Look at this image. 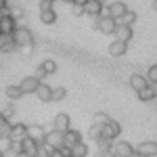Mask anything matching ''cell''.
I'll return each instance as SVG.
<instances>
[{
	"mask_svg": "<svg viewBox=\"0 0 157 157\" xmlns=\"http://www.w3.org/2000/svg\"><path fill=\"white\" fill-rule=\"evenodd\" d=\"M94 19H97L94 27L101 29V34H105V36H113V32L117 29V21L113 17H94Z\"/></svg>",
	"mask_w": 157,
	"mask_h": 157,
	"instance_id": "1",
	"label": "cell"
},
{
	"mask_svg": "<svg viewBox=\"0 0 157 157\" xmlns=\"http://www.w3.org/2000/svg\"><path fill=\"white\" fill-rule=\"evenodd\" d=\"M121 134V126L117 121L109 120L105 126H101V138H107V140H117V136Z\"/></svg>",
	"mask_w": 157,
	"mask_h": 157,
	"instance_id": "2",
	"label": "cell"
},
{
	"mask_svg": "<svg viewBox=\"0 0 157 157\" xmlns=\"http://www.w3.org/2000/svg\"><path fill=\"white\" fill-rule=\"evenodd\" d=\"M13 38L17 42V46H34V34L27 27H17L13 32Z\"/></svg>",
	"mask_w": 157,
	"mask_h": 157,
	"instance_id": "3",
	"label": "cell"
},
{
	"mask_svg": "<svg viewBox=\"0 0 157 157\" xmlns=\"http://www.w3.org/2000/svg\"><path fill=\"white\" fill-rule=\"evenodd\" d=\"M27 138H32L36 145H44L46 143V130H44V126H40V124L27 126Z\"/></svg>",
	"mask_w": 157,
	"mask_h": 157,
	"instance_id": "4",
	"label": "cell"
},
{
	"mask_svg": "<svg viewBox=\"0 0 157 157\" xmlns=\"http://www.w3.org/2000/svg\"><path fill=\"white\" fill-rule=\"evenodd\" d=\"M111 151L115 153V157H132L134 155V147L126 140H113Z\"/></svg>",
	"mask_w": 157,
	"mask_h": 157,
	"instance_id": "5",
	"label": "cell"
},
{
	"mask_svg": "<svg viewBox=\"0 0 157 157\" xmlns=\"http://www.w3.org/2000/svg\"><path fill=\"white\" fill-rule=\"evenodd\" d=\"M38 86H40V80H38L36 75H27V78H23L19 82V88L23 90V94H34Z\"/></svg>",
	"mask_w": 157,
	"mask_h": 157,
	"instance_id": "6",
	"label": "cell"
},
{
	"mask_svg": "<svg viewBox=\"0 0 157 157\" xmlns=\"http://www.w3.org/2000/svg\"><path fill=\"white\" fill-rule=\"evenodd\" d=\"M52 126H55V130L61 134H65L69 128H71V120H69V115L67 113H59L57 117H55V121H52Z\"/></svg>",
	"mask_w": 157,
	"mask_h": 157,
	"instance_id": "7",
	"label": "cell"
},
{
	"mask_svg": "<svg viewBox=\"0 0 157 157\" xmlns=\"http://www.w3.org/2000/svg\"><path fill=\"white\" fill-rule=\"evenodd\" d=\"M134 38V29L132 27H126V25H117V29L113 32V40H120V42H130Z\"/></svg>",
	"mask_w": 157,
	"mask_h": 157,
	"instance_id": "8",
	"label": "cell"
},
{
	"mask_svg": "<svg viewBox=\"0 0 157 157\" xmlns=\"http://www.w3.org/2000/svg\"><path fill=\"white\" fill-rule=\"evenodd\" d=\"M17 42H15V38L13 34H0V52H13V50H17Z\"/></svg>",
	"mask_w": 157,
	"mask_h": 157,
	"instance_id": "9",
	"label": "cell"
},
{
	"mask_svg": "<svg viewBox=\"0 0 157 157\" xmlns=\"http://www.w3.org/2000/svg\"><path fill=\"white\" fill-rule=\"evenodd\" d=\"M136 153H143L147 157H155L157 155V143L155 140H145V143H140V145L134 149Z\"/></svg>",
	"mask_w": 157,
	"mask_h": 157,
	"instance_id": "10",
	"label": "cell"
},
{
	"mask_svg": "<svg viewBox=\"0 0 157 157\" xmlns=\"http://www.w3.org/2000/svg\"><path fill=\"white\" fill-rule=\"evenodd\" d=\"M128 84H130V88H132L134 92H138V90H143V88H147V86H149V80H147V75L134 73V75H130Z\"/></svg>",
	"mask_w": 157,
	"mask_h": 157,
	"instance_id": "11",
	"label": "cell"
},
{
	"mask_svg": "<svg viewBox=\"0 0 157 157\" xmlns=\"http://www.w3.org/2000/svg\"><path fill=\"white\" fill-rule=\"evenodd\" d=\"M42 103H50L52 101V88L48 84H44V82H40V86L36 88V92H34Z\"/></svg>",
	"mask_w": 157,
	"mask_h": 157,
	"instance_id": "12",
	"label": "cell"
},
{
	"mask_svg": "<svg viewBox=\"0 0 157 157\" xmlns=\"http://www.w3.org/2000/svg\"><path fill=\"white\" fill-rule=\"evenodd\" d=\"M80 140H82V134L78 132V130H73V128H69L67 132L63 134V145H65V147H69V149H71L73 145H78Z\"/></svg>",
	"mask_w": 157,
	"mask_h": 157,
	"instance_id": "13",
	"label": "cell"
},
{
	"mask_svg": "<svg viewBox=\"0 0 157 157\" xmlns=\"http://www.w3.org/2000/svg\"><path fill=\"white\" fill-rule=\"evenodd\" d=\"M27 138V126L17 121L13 124V130H11V140H25Z\"/></svg>",
	"mask_w": 157,
	"mask_h": 157,
	"instance_id": "14",
	"label": "cell"
},
{
	"mask_svg": "<svg viewBox=\"0 0 157 157\" xmlns=\"http://www.w3.org/2000/svg\"><path fill=\"white\" fill-rule=\"evenodd\" d=\"M126 50H128V44H126V42L113 40V42L109 44V55H111V57H124Z\"/></svg>",
	"mask_w": 157,
	"mask_h": 157,
	"instance_id": "15",
	"label": "cell"
},
{
	"mask_svg": "<svg viewBox=\"0 0 157 157\" xmlns=\"http://www.w3.org/2000/svg\"><path fill=\"white\" fill-rule=\"evenodd\" d=\"M46 145L52 147V149H59V147H63V134L57 132V130H50V132H46Z\"/></svg>",
	"mask_w": 157,
	"mask_h": 157,
	"instance_id": "16",
	"label": "cell"
},
{
	"mask_svg": "<svg viewBox=\"0 0 157 157\" xmlns=\"http://www.w3.org/2000/svg\"><path fill=\"white\" fill-rule=\"evenodd\" d=\"M107 9H109V17H113V19H120L128 11V6L124 2H111V4H107Z\"/></svg>",
	"mask_w": 157,
	"mask_h": 157,
	"instance_id": "17",
	"label": "cell"
},
{
	"mask_svg": "<svg viewBox=\"0 0 157 157\" xmlns=\"http://www.w3.org/2000/svg\"><path fill=\"white\" fill-rule=\"evenodd\" d=\"M103 6H105V4H101L98 0H88L86 6H84V13H86V15H90V17H98L101 11H103Z\"/></svg>",
	"mask_w": 157,
	"mask_h": 157,
	"instance_id": "18",
	"label": "cell"
},
{
	"mask_svg": "<svg viewBox=\"0 0 157 157\" xmlns=\"http://www.w3.org/2000/svg\"><path fill=\"white\" fill-rule=\"evenodd\" d=\"M115 21H117V25L134 27V23H136V13H134V11H126V13L120 17V19H115Z\"/></svg>",
	"mask_w": 157,
	"mask_h": 157,
	"instance_id": "19",
	"label": "cell"
},
{
	"mask_svg": "<svg viewBox=\"0 0 157 157\" xmlns=\"http://www.w3.org/2000/svg\"><path fill=\"white\" fill-rule=\"evenodd\" d=\"M4 94L11 98V101H17V98H21V97H23V90L19 88V84H11V86H6Z\"/></svg>",
	"mask_w": 157,
	"mask_h": 157,
	"instance_id": "20",
	"label": "cell"
},
{
	"mask_svg": "<svg viewBox=\"0 0 157 157\" xmlns=\"http://www.w3.org/2000/svg\"><path fill=\"white\" fill-rule=\"evenodd\" d=\"M38 147H40V145H36L32 138H25V140H23V153H25L27 157H36Z\"/></svg>",
	"mask_w": 157,
	"mask_h": 157,
	"instance_id": "21",
	"label": "cell"
},
{
	"mask_svg": "<svg viewBox=\"0 0 157 157\" xmlns=\"http://www.w3.org/2000/svg\"><path fill=\"white\" fill-rule=\"evenodd\" d=\"M40 21L46 25H52L55 21H57V13H55V9H50V11H40Z\"/></svg>",
	"mask_w": 157,
	"mask_h": 157,
	"instance_id": "22",
	"label": "cell"
},
{
	"mask_svg": "<svg viewBox=\"0 0 157 157\" xmlns=\"http://www.w3.org/2000/svg\"><path fill=\"white\" fill-rule=\"evenodd\" d=\"M71 155L73 157H86V155H88V145H86L84 140H80L78 145L71 147Z\"/></svg>",
	"mask_w": 157,
	"mask_h": 157,
	"instance_id": "23",
	"label": "cell"
},
{
	"mask_svg": "<svg viewBox=\"0 0 157 157\" xmlns=\"http://www.w3.org/2000/svg\"><path fill=\"white\" fill-rule=\"evenodd\" d=\"M136 94H138V98H140V101H145V103H149V101H153V98H155V94H153V88H151V84L147 86V88H143V90H138Z\"/></svg>",
	"mask_w": 157,
	"mask_h": 157,
	"instance_id": "24",
	"label": "cell"
},
{
	"mask_svg": "<svg viewBox=\"0 0 157 157\" xmlns=\"http://www.w3.org/2000/svg\"><path fill=\"white\" fill-rule=\"evenodd\" d=\"M40 69L44 71V75H50V73L57 71V63H55L52 59H46L44 63H42V65H40Z\"/></svg>",
	"mask_w": 157,
	"mask_h": 157,
	"instance_id": "25",
	"label": "cell"
},
{
	"mask_svg": "<svg viewBox=\"0 0 157 157\" xmlns=\"http://www.w3.org/2000/svg\"><path fill=\"white\" fill-rule=\"evenodd\" d=\"M9 9H11V17L15 19V21H21V19H25L23 6H17V4H13V6H9Z\"/></svg>",
	"mask_w": 157,
	"mask_h": 157,
	"instance_id": "26",
	"label": "cell"
},
{
	"mask_svg": "<svg viewBox=\"0 0 157 157\" xmlns=\"http://www.w3.org/2000/svg\"><path fill=\"white\" fill-rule=\"evenodd\" d=\"M97 145H98V153H107V151H111V145H113V140H107V138H98Z\"/></svg>",
	"mask_w": 157,
	"mask_h": 157,
	"instance_id": "27",
	"label": "cell"
},
{
	"mask_svg": "<svg viewBox=\"0 0 157 157\" xmlns=\"http://www.w3.org/2000/svg\"><path fill=\"white\" fill-rule=\"evenodd\" d=\"M65 97H67V90H65V88H52V101H55V103L63 101Z\"/></svg>",
	"mask_w": 157,
	"mask_h": 157,
	"instance_id": "28",
	"label": "cell"
},
{
	"mask_svg": "<svg viewBox=\"0 0 157 157\" xmlns=\"http://www.w3.org/2000/svg\"><path fill=\"white\" fill-rule=\"evenodd\" d=\"M147 80H149V84H157V65H151L147 69Z\"/></svg>",
	"mask_w": 157,
	"mask_h": 157,
	"instance_id": "29",
	"label": "cell"
},
{
	"mask_svg": "<svg viewBox=\"0 0 157 157\" xmlns=\"http://www.w3.org/2000/svg\"><path fill=\"white\" fill-rule=\"evenodd\" d=\"M13 145L11 136H0V153H4V151H9Z\"/></svg>",
	"mask_w": 157,
	"mask_h": 157,
	"instance_id": "30",
	"label": "cell"
},
{
	"mask_svg": "<svg viewBox=\"0 0 157 157\" xmlns=\"http://www.w3.org/2000/svg\"><path fill=\"white\" fill-rule=\"evenodd\" d=\"M88 136H90L92 140H98V138H101V126L92 124V126H90V130H88Z\"/></svg>",
	"mask_w": 157,
	"mask_h": 157,
	"instance_id": "31",
	"label": "cell"
},
{
	"mask_svg": "<svg viewBox=\"0 0 157 157\" xmlns=\"http://www.w3.org/2000/svg\"><path fill=\"white\" fill-rule=\"evenodd\" d=\"M17 50H19V55H21L23 59H29V57L34 55V46H19Z\"/></svg>",
	"mask_w": 157,
	"mask_h": 157,
	"instance_id": "32",
	"label": "cell"
},
{
	"mask_svg": "<svg viewBox=\"0 0 157 157\" xmlns=\"http://www.w3.org/2000/svg\"><path fill=\"white\" fill-rule=\"evenodd\" d=\"M107 121H109L107 113H94V121H92V124H97V126H105Z\"/></svg>",
	"mask_w": 157,
	"mask_h": 157,
	"instance_id": "33",
	"label": "cell"
},
{
	"mask_svg": "<svg viewBox=\"0 0 157 157\" xmlns=\"http://www.w3.org/2000/svg\"><path fill=\"white\" fill-rule=\"evenodd\" d=\"M11 130H13V124L11 121H4L0 126V136H11Z\"/></svg>",
	"mask_w": 157,
	"mask_h": 157,
	"instance_id": "34",
	"label": "cell"
},
{
	"mask_svg": "<svg viewBox=\"0 0 157 157\" xmlns=\"http://www.w3.org/2000/svg\"><path fill=\"white\" fill-rule=\"evenodd\" d=\"M13 113H15V109H13L11 105H9V107H4V109H2V115H4L6 120H11V117H13Z\"/></svg>",
	"mask_w": 157,
	"mask_h": 157,
	"instance_id": "35",
	"label": "cell"
},
{
	"mask_svg": "<svg viewBox=\"0 0 157 157\" xmlns=\"http://www.w3.org/2000/svg\"><path fill=\"white\" fill-rule=\"evenodd\" d=\"M50 9H52V2H46V0L40 2V11H50Z\"/></svg>",
	"mask_w": 157,
	"mask_h": 157,
	"instance_id": "36",
	"label": "cell"
},
{
	"mask_svg": "<svg viewBox=\"0 0 157 157\" xmlns=\"http://www.w3.org/2000/svg\"><path fill=\"white\" fill-rule=\"evenodd\" d=\"M2 157H19V153H17V151H15V149H9V151H4V153H2Z\"/></svg>",
	"mask_w": 157,
	"mask_h": 157,
	"instance_id": "37",
	"label": "cell"
},
{
	"mask_svg": "<svg viewBox=\"0 0 157 157\" xmlns=\"http://www.w3.org/2000/svg\"><path fill=\"white\" fill-rule=\"evenodd\" d=\"M73 15H84V6H78V4H73Z\"/></svg>",
	"mask_w": 157,
	"mask_h": 157,
	"instance_id": "38",
	"label": "cell"
},
{
	"mask_svg": "<svg viewBox=\"0 0 157 157\" xmlns=\"http://www.w3.org/2000/svg\"><path fill=\"white\" fill-rule=\"evenodd\" d=\"M50 157H65V155L61 153V149H52L50 151Z\"/></svg>",
	"mask_w": 157,
	"mask_h": 157,
	"instance_id": "39",
	"label": "cell"
},
{
	"mask_svg": "<svg viewBox=\"0 0 157 157\" xmlns=\"http://www.w3.org/2000/svg\"><path fill=\"white\" fill-rule=\"evenodd\" d=\"M86 2H88V0H73L71 4H78V6H86Z\"/></svg>",
	"mask_w": 157,
	"mask_h": 157,
	"instance_id": "40",
	"label": "cell"
},
{
	"mask_svg": "<svg viewBox=\"0 0 157 157\" xmlns=\"http://www.w3.org/2000/svg\"><path fill=\"white\" fill-rule=\"evenodd\" d=\"M6 6H9V4H6V0H0V11H2V9H6Z\"/></svg>",
	"mask_w": 157,
	"mask_h": 157,
	"instance_id": "41",
	"label": "cell"
},
{
	"mask_svg": "<svg viewBox=\"0 0 157 157\" xmlns=\"http://www.w3.org/2000/svg\"><path fill=\"white\" fill-rule=\"evenodd\" d=\"M103 157H115V153L113 151H107V153H103Z\"/></svg>",
	"mask_w": 157,
	"mask_h": 157,
	"instance_id": "42",
	"label": "cell"
},
{
	"mask_svg": "<svg viewBox=\"0 0 157 157\" xmlns=\"http://www.w3.org/2000/svg\"><path fill=\"white\" fill-rule=\"evenodd\" d=\"M4 121H6V117H4V115H2V111H0V126H2Z\"/></svg>",
	"mask_w": 157,
	"mask_h": 157,
	"instance_id": "43",
	"label": "cell"
},
{
	"mask_svg": "<svg viewBox=\"0 0 157 157\" xmlns=\"http://www.w3.org/2000/svg\"><path fill=\"white\" fill-rule=\"evenodd\" d=\"M151 88H153V94L157 97V84H151Z\"/></svg>",
	"mask_w": 157,
	"mask_h": 157,
	"instance_id": "44",
	"label": "cell"
},
{
	"mask_svg": "<svg viewBox=\"0 0 157 157\" xmlns=\"http://www.w3.org/2000/svg\"><path fill=\"white\" fill-rule=\"evenodd\" d=\"M132 157H147V155H143V153H136V151H134V155Z\"/></svg>",
	"mask_w": 157,
	"mask_h": 157,
	"instance_id": "45",
	"label": "cell"
},
{
	"mask_svg": "<svg viewBox=\"0 0 157 157\" xmlns=\"http://www.w3.org/2000/svg\"><path fill=\"white\" fill-rule=\"evenodd\" d=\"M153 11H157V0H153Z\"/></svg>",
	"mask_w": 157,
	"mask_h": 157,
	"instance_id": "46",
	"label": "cell"
},
{
	"mask_svg": "<svg viewBox=\"0 0 157 157\" xmlns=\"http://www.w3.org/2000/svg\"><path fill=\"white\" fill-rule=\"evenodd\" d=\"M98 2H101V4H107V2H109V0H98Z\"/></svg>",
	"mask_w": 157,
	"mask_h": 157,
	"instance_id": "47",
	"label": "cell"
},
{
	"mask_svg": "<svg viewBox=\"0 0 157 157\" xmlns=\"http://www.w3.org/2000/svg\"><path fill=\"white\" fill-rule=\"evenodd\" d=\"M94 157H103V153H97V155H94Z\"/></svg>",
	"mask_w": 157,
	"mask_h": 157,
	"instance_id": "48",
	"label": "cell"
},
{
	"mask_svg": "<svg viewBox=\"0 0 157 157\" xmlns=\"http://www.w3.org/2000/svg\"><path fill=\"white\" fill-rule=\"evenodd\" d=\"M63 2H69V4H71V2H73V0H63Z\"/></svg>",
	"mask_w": 157,
	"mask_h": 157,
	"instance_id": "49",
	"label": "cell"
},
{
	"mask_svg": "<svg viewBox=\"0 0 157 157\" xmlns=\"http://www.w3.org/2000/svg\"><path fill=\"white\" fill-rule=\"evenodd\" d=\"M19 157H27V155H25V153H21V155H19Z\"/></svg>",
	"mask_w": 157,
	"mask_h": 157,
	"instance_id": "50",
	"label": "cell"
},
{
	"mask_svg": "<svg viewBox=\"0 0 157 157\" xmlns=\"http://www.w3.org/2000/svg\"><path fill=\"white\" fill-rule=\"evenodd\" d=\"M153 101H155V105H157V97H155V98H153Z\"/></svg>",
	"mask_w": 157,
	"mask_h": 157,
	"instance_id": "51",
	"label": "cell"
},
{
	"mask_svg": "<svg viewBox=\"0 0 157 157\" xmlns=\"http://www.w3.org/2000/svg\"><path fill=\"white\" fill-rule=\"evenodd\" d=\"M46 2H55V0H46Z\"/></svg>",
	"mask_w": 157,
	"mask_h": 157,
	"instance_id": "52",
	"label": "cell"
},
{
	"mask_svg": "<svg viewBox=\"0 0 157 157\" xmlns=\"http://www.w3.org/2000/svg\"><path fill=\"white\" fill-rule=\"evenodd\" d=\"M0 157H2V153H0Z\"/></svg>",
	"mask_w": 157,
	"mask_h": 157,
	"instance_id": "53",
	"label": "cell"
}]
</instances>
